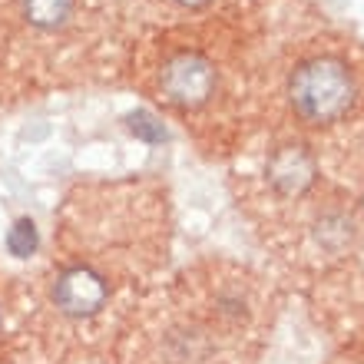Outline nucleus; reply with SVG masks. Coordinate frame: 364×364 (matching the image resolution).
I'll use <instances>...</instances> for the list:
<instances>
[{"label":"nucleus","mask_w":364,"mask_h":364,"mask_svg":"<svg viewBox=\"0 0 364 364\" xmlns=\"http://www.w3.org/2000/svg\"><path fill=\"white\" fill-rule=\"evenodd\" d=\"M355 77L345 60L338 57L305 60L288 83V96L298 116H305L308 123H335L338 116H345L355 106Z\"/></svg>","instance_id":"nucleus-1"},{"label":"nucleus","mask_w":364,"mask_h":364,"mask_svg":"<svg viewBox=\"0 0 364 364\" xmlns=\"http://www.w3.org/2000/svg\"><path fill=\"white\" fill-rule=\"evenodd\" d=\"M159 83H163V93L169 96V103L196 109L215 90V67H212L209 57L186 50V53H176V57L166 60Z\"/></svg>","instance_id":"nucleus-2"},{"label":"nucleus","mask_w":364,"mask_h":364,"mask_svg":"<svg viewBox=\"0 0 364 364\" xmlns=\"http://www.w3.org/2000/svg\"><path fill=\"white\" fill-rule=\"evenodd\" d=\"M109 298V285L90 265H73L53 282V305L67 318H93Z\"/></svg>","instance_id":"nucleus-3"},{"label":"nucleus","mask_w":364,"mask_h":364,"mask_svg":"<svg viewBox=\"0 0 364 364\" xmlns=\"http://www.w3.org/2000/svg\"><path fill=\"white\" fill-rule=\"evenodd\" d=\"M315 159L305 146L288 143L278 146L275 153L269 156V166H265V176H269L272 189L278 196H301V192L315 182Z\"/></svg>","instance_id":"nucleus-4"},{"label":"nucleus","mask_w":364,"mask_h":364,"mask_svg":"<svg viewBox=\"0 0 364 364\" xmlns=\"http://www.w3.org/2000/svg\"><path fill=\"white\" fill-rule=\"evenodd\" d=\"M73 14V0H23V17L37 30H60Z\"/></svg>","instance_id":"nucleus-5"},{"label":"nucleus","mask_w":364,"mask_h":364,"mask_svg":"<svg viewBox=\"0 0 364 364\" xmlns=\"http://www.w3.org/2000/svg\"><path fill=\"white\" fill-rule=\"evenodd\" d=\"M7 252L14 255V259H30L33 252H37L40 245V235H37V225H33V219H17L14 225L7 229Z\"/></svg>","instance_id":"nucleus-6"},{"label":"nucleus","mask_w":364,"mask_h":364,"mask_svg":"<svg viewBox=\"0 0 364 364\" xmlns=\"http://www.w3.org/2000/svg\"><path fill=\"white\" fill-rule=\"evenodd\" d=\"M126 126H129V133L136 139H143V143H166V126L156 119L149 109H136V113L126 116Z\"/></svg>","instance_id":"nucleus-7"},{"label":"nucleus","mask_w":364,"mask_h":364,"mask_svg":"<svg viewBox=\"0 0 364 364\" xmlns=\"http://www.w3.org/2000/svg\"><path fill=\"white\" fill-rule=\"evenodd\" d=\"M176 4H182V7H205L209 0H176Z\"/></svg>","instance_id":"nucleus-8"}]
</instances>
